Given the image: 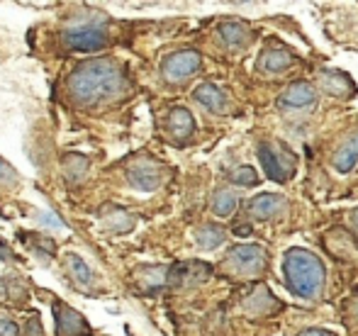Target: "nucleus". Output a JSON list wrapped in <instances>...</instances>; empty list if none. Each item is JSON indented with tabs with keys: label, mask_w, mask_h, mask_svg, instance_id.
<instances>
[{
	"label": "nucleus",
	"mask_w": 358,
	"mask_h": 336,
	"mask_svg": "<svg viewBox=\"0 0 358 336\" xmlns=\"http://www.w3.org/2000/svg\"><path fill=\"white\" fill-rule=\"evenodd\" d=\"M292 54L287 52L283 47H268L261 52L259 61H256V68H259L261 73H280L285 71L287 66H292Z\"/></svg>",
	"instance_id": "nucleus-13"
},
{
	"label": "nucleus",
	"mask_w": 358,
	"mask_h": 336,
	"mask_svg": "<svg viewBox=\"0 0 358 336\" xmlns=\"http://www.w3.org/2000/svg\"><path fill=\"white\" fill-rule=\"evenodd\" d=\"M0 336H20L17 324L10 317H5V314H0Z\"/></svg>",
	"instance_id": "nucleus-26"
},
{
	"label": "nucleus",
	"mask_w": 358,
	"mask_h": 336,
	"mask_svg": "<svg viewBox=\"0 0 358 336\" xmlns=\"http://www.w3.org/2000/svg\"><path fill=\"white\" fill-rule=\"evenodd\" d=\"M283 278L287 290L295 298L312 300L324 288L327 270L317 254L307 251L302 247H292L283 256Z\"/></svg>",
	"instance_id": "nucleus-2"
},
{
	"label": "nucleus",
	"mask_w": 358,
	"mask_h": 336,
	"mask_svg": "<svg viewBox=\"0 0 358 336\" xmlns=\"http://www.w3.org/2000/svg\"><path fill=\"white\" fill-rule=\"evenodd\" d=\"M280 309V302L271 295V290L266 285H254V288L246 293L244 298V312L246 314H256V317H268V314L278 312Z\"/></svg>",
	"instance_id": "nucleus-10"
},
{
	"label": "nucleus",
	"mask_w": 358,
	"mask_h": 336,
	"mask_svg": "<svg viewBox=\"0 0 358 336\" xmlns=\"http://www.w3.org/2000/svg\"><path fill=\"white\" fill-rule=\"evenodd\" d=\"M54 319H57V336H90V324L85 322V317L66 302H54Z\"/></svg>",
	"instance_id": "nucleus-8"
},
{
	"label": "nucleus",
	"mask_w": 358,
	"mask_h": 336,
	"mask_svg": "<svg viewBox=\"0 0 358 336\" xmlns=\"http://www.w3.org/2000/svg\"><path fill=\"white\" fill-rule=\"evenodd\" d=\"M220 37L229 49H239L249 42L251 34H249V27H246L244 22H239V20H229V22H224L220 27Z\"/></svg>",
	"instance_id": "nucleus-20"
},
{
	"label": "nucleus",
	"mask_w": 358,
	"mask_h": 336,
	"mask_svg": "<svg viewBox=\"0 0 358 336\" xmlns=\"http://www.w3.org/2000/svg\"><path fill=\"white\" fill-rule=\"evenodd\" d=\"M354 312H356V319H358V293H356V298H354Z\"/></svg>",
	"instance_id": "nucleus-33"
},
{
	"label": "nucleus",
	"mask_w": 358,
	"mask_h": 336,
	"mask_svg": "<svg viewBox=\"0 0 358 336\" xmlns=\"http://www.w3.org/2000/svg\"><path fill=\"white\" fill-rule=\"evenodd\" d=\"M205 278H210V265L193 261V263H178L173 268H169L166 285H193Z\"/></svg>",
	"instance_id": "nucleus-12"
},
{
	"label": "nucleus",
	"mask_w": 358,
	"mask_h": 336,
	"mask_svg": "<svg viewBox=\"0 0 358 336\" xmlns=\"http://www.w3.org/2000/svg\"><path fill=\"white\" fill-rule=\"evenodd\" d=\"M322 83V90L329 95H334V98H349V95H354L356 85L351 83L349 76H344L341 71H324L320 78Z\"/></svg>",
	"instance_id": "nucleus-17"
},
{
	"label": "nucleus",
	"mask_w": 358,
	"mask_h": 336,
	"mask_svg": "<svg viewBox=\"0 0 358 336\" xmlns=\"http://www.w3.org/2000/svg\"><path fill=\"white\" fill-rule=\"evenodd\" d=\"M315 103H317V90H315V85L307 81L292 83L278 98L280 110H302V108H312Z\"/></svg>",
	"instance_id": "nucleus-11"
},
{
	"label": "nucleus",
	"mask_w": 358,
	"mask_h": 336,
	"mask_svg": "<svg viewBox=\"0 0 358 336\" xmlns=\"http://www.w3.org/2000/svg\"><path fill=\"white\" fill-rule=\"evenodd\" d=\"M200 64H203V59L195 49H183V52H176L166 59L161 73L169 83H183L200 71Z\"/></svg>",
	"instance_id": "nucleus-7"
},
{
	"label": "nucleus",
	"mask_w": 358,
	"mask_h": 336,
	"mask_svg": "<svg viewBox=\"0 0 358 336\" xmlns=\"http://www.w3.org/2000/svg\"><path fill=\"white\" fill-rule=\"evenodd\" d=\"M0 295H3V280H0Z\"/></svg>",
	"instance_id": "nucleus-34"
},
{
	"label": "nucleus",
	"mask_w": 358,
	"mask_h": 336,
	"mask_svg": "<svg viewBox=\"0 0 358 336\" xmlns=\"http://www.w3.org/2000/svg\"><path fill=\"white\" fill-rule=\"evenodd\" d=\"M259 161L266 168V175L271 180H275V183H287L297 168L295 154L287 152V149L275 152V149H271V144H261L259 147Z\"/></svg>",
	"instance_id": "nucleus-4"
},
{
	"label": "nucleus",
	"mask_w": 358,
	"mask_h": 336,
	"mask_svg": "<svg viewBox=\"0 0 358 336\" xmlns=\"http://www.w3.org/2000/svg\"><path fill=\"white\" fill-rule=\"evenodd\" d=\"M351 227H354V232H356V237H358V207L351 212Z\"/></svg>",
	"instance_id": "nucleus-32"
},
{
	"label": "nucleus",
	"mask_w": 358,
	"mask_h": 336,
	"mask_svg": "<svg viewBox=\"0 0 358 336\" xmlns=\"http://www.w3.org/2000/svg\"><path fill=\"white\" fill-rule=\"evenodd\" d=\"M64 44L71 52H98L108 47V32L100 24H76L64 32Z\"/></svg>",
	"instance_id": "nucleus-5"
},
{
	"label": "nucleus",
	"mask_w": 358,
	"mask_h": 336,
	"mask_svg": "<svg viewBox=\"0 0 358 336\" xmlns=\"http://www.w3.org/2000/svg\"><path fill=\"white\" fill-rule=\"evenodd\" d=\"M358 161V132L349 134V137L341 142V147L334 154V168L339 173H349Z\"/></svg>",
	"instance_id": "nucleus-19"
},
{
	"label": "nucleus",
	"mask_w": 358,
	"mask_h": 336,
	"mask_svg": "<svg viewBox=\"0 0 358 336\" xmlns=\"http://www.w3.org/2000/svg\"><path fill=\"white\" fill-rule=\"evenodd\" d=\"M127 180L132 188L142 190V193H154L164 183V168L154 159L139 156L127 166Z\"/></svg>",
	"instance_id": "nucleus-6"
},
{
	"label": "nucleus",
	"mask_w": 358,
	"mask_h": 336,
	"mask_svg": "<svg viewBox=\"0 0 358 336\" xmlns=\"http://www.w3.org/2000/svg\"><path fill=\"white\" fill-rule=\"evenodd\" d=\"M15 180H17V173H15V168L0 159V183H3V185H13Z\"/></svg>",
	"instance_id": "nucleus-25"
},
{
	"label": "nucleus",
	"mask_w": 358,
	"mask_h": 336,
	"mask_svg": "<svg viewBox=\"0 0 358 336\" xmlns=\"http://www.w3.org/2000/svg\"><path fill=\"white\" fill-rule=\"evenodd\" d=\"M236 205H239V200H236L234 190H229V188L215 190V195H213V212L217 214V217H229V214H234Z\"/></svg>",
	"instance_id": "nucleus-21"
},
{
	"label": "nucleus",
	"mask_w": 358,
	"mask_h": 336,
	"mask_svg": "<svg viewBox=\"0 0 358 336\" xmlns=\"http://www.w3.org/2000/svg\"><path fill=\"white\" fill-rule=\"evenodd\" d=\"M234 234H239V237H249V234H251V227H249V224H236Z\"/></svg>",
	"instance_id": "nucleus-31"
},
{
	"label": "nucleus",
	"mask_w": 358,
	"mask_h": 336,
	"mask_svg": "<svg viewBox=\"0 0 358 336\" xmlns=\"http://www.w3.org/2000/svg\"><path fill=\"white\" fill-rule=\"evenodd\" d=\"M64 263H66V273H69V278H71V283L76 285V288L85 290V293H93V288H90V285L95 283V278H93V273H90L88 263H85V261L80 258V256H76V254L64 256Z\"/></svg>",
	"instance_id": "nucleus-14"
},
{
	"label": "nucleus",
	"mask_w": 358,
	"mask_h": 336,
	"mask_svg": "<svg viewBox=\"0 0 358 336\" xmlns=\"http://www.w3.org/2000/svg\"><path fill=\"white\" fill-rule=\"evenodd\" d=\"M129 90L127 76L122 66L113 59H93V61L80 64L69 76V95L76 105L93 108V105L108 103Z\"/></svg>",
	"instance_id": "nucleus-1"
},
{
	"label": "nucleus",
	"mask_w": 358,
	"mask_h": 336,
	"mask_svg": "<svg viewBox=\"0 0 358 336\" xmlns=\"http://www.w3.org/2000/svg\"><path fill=\"white\" fill-rule=\"evenodd\" d=\"M39 222L47 224V227H52V229H62V227H64L62 219L54 217V214H49V212H42V214H39Z\"/></svg>",
	"instance_id": "nucleus-28"
},
{
	"label": "nucleus",
	"mask_w": 358,
	"mask_h": 336,
	"mask_svg": "<svg viewBox=\"0 0 358 336\" xmlns=\"http://www.w3.org/2000/svg\"><path fill=\"white\" fill-rule=\"evenodd\" d=\"M22 336H44L42 322H39L37 314H34V317H29V322L24 324V332H22Z\"/></svg>",
	"instance_id": "nucleus-27"
},
{
	"label": "nucleus",
	"mask_w": 358,
	"mask_h": 336,
	"mask_svg": "<svg viewBox=\"0 0 358 336\" xmlns=\"http://www.w3.org/2000/svg\"><path fill=\"white\" fill-rule=\"evenodd\" d=\"M100 224H103L105 232L113 234H124L134 227V217L129 212H124L122 207H115V205H108L103 210V217H100Z\"/></svg>",
	"instance_id": "nucleus-16"
},
{
	"label": "nucleus",
	"mask_w": 358,
	"mask_h": 336,
	"mask_svg": "<svg viewBox=\"0 0 358 336\" xmlns=\"http://www.w3.org/2000/svg\"><path fill=\"white\" fill-rule=\"evenodd\" d=\"M10 258H13V251H10L8 244L0 239V261H10Z\"/></svg>",
	"instance_id": "nucleus-29"
},
{
	"label": "nucleus",
	"mask_w": 358,
	"mask_h": 336,
	"mask_svg": "<svg viewBox=\"0 0 358 336\" xmlns=\"http://www.w3.org/2000/svg\"><path fill=\"white\" fill-rule=\"evenodd\" d=\"M268 254L261 244H239L231 247L224 258V265L236 275H256L266 268Z\"/></svg>",
	"instance_id": "nucleus-3"
},
{
	"label": "nucleus",
	"mask_w": 358,
	"mask_h": 336,
	"mask_svg": "<svg viewBox=\"0 0 358 336\" xmlns=\"http://www.w3.org/2000/svg\"><path fill=\"white\" fill-rule=\"evenodd\" d=\"M224 239H227V232L222 227H217V224H205V227H200L198 232H195V242H198V247H203V249L222 247Z\"/></svg>",
	"instance_id": "nucleus-22"
},
{
	"label": "nucleus",
	"mask_w": 358,
	"mask_h": 336,
	"mask_svg": "<svg viewBox=\"0 0 358 336\" xmlns=\"http://www.w3.org/2000/svg\"><path fill=\"white\" fill-rule=\"evenodd\" d=\"M229 180L234 185H256L259 183V173H256V168H251V166H236L229 173Z\"/></svg>",
	"instance_id": "nucleus-24"
},
{
	"label": "nucleus",
	"mask_w": 358,
	"mask_h": 336,
	"mask_svg": "<svg viewBox=\"0 0 358 336\" xmlns=\"http://www.w3.org/2000/svg\"><path fill=\"white\" fill-rule=\"evenodd\" d=\"M166 127L173 134L176 142H185V139H190V134L195 132V119H193V115H190V110L173 108L169 119H166Z\"/></svg>",
	"instance_id": "nucleus-15"
},
{
	"label": "nucleus",
	"mask_w": 358,
	"mask_h": 336,
	"mask_svg": "<svg viewBox=\"0 0 358 336\" xmlns=\"http://www.w3.org/2000/svg\"><path fill=\"white\" fill-rule=\"evenodd\" d=\"M166 278H169V270L166 268H146L142 270V275H139L142 285H149V290H156V288H161V285H166Z\"/></svg>",
	"instance_id": "nucleus-23"
},
{
	"label": "nucleus",
	"mask_w": 358,
	"mask_h": 336,
	"mask_svg": "<svg viewBox=\"0 0 358 336\" xmlns=\"http://www.w3.org/2000/svg\"><path fill=\"white\" fill-rule=\"evenodd\" d=\"M297 336H334L331 332H324V329H305L302 334H297Z\"/></svg>",
	"instance_id": "nucleus-30"
},
{
	"label": "nucleus",
	"mask_w": 358,
	"mask_h": 336,
	"mask_svg": "<svg viewBox=\"0 0 358 336\" xmlns=\"http://www.w3.org/2000/svg\"><path fill=\"white\" fill-rule=\"evenodd\" d=\"M195 100L200 105H205L213 112H227V95L220 85L215 83H203L195 88Z\"/></svg>",
	"instance_id": "nucleus-18"
},
{
	"label": "nucleus",
	"mask_w": 358,
	"mask_h": 336,
	"mask_svg": "<svg viewBox=\"0 0 358 336\" xmlns=\"http://www.w3.org/2000/svg\"><path fill=\"white\" fill-rule=\"evenodd\" d=\"M285 207H287V200L283 195L261 193L249 203V214L254 219H261V222H271V219L280 217L285 212Z\"/></svg>",
	"instance_id": "nucleus-9"
}]
</instances>
